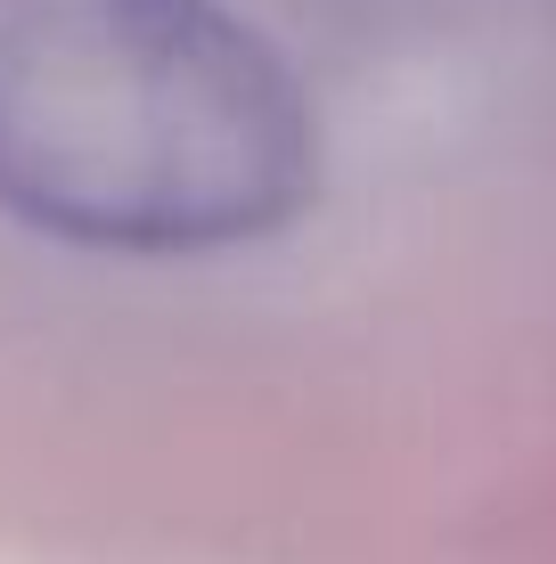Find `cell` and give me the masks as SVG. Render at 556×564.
Instances as JSON below:
<instances>
[{"label": "cell", "instance_id": "obj_1", "mask_svg": "<svg viewBox=\"0 0 556 564\" xmlns=\"http://www.w3.org/2000/svg\"><path fill=\"white\" fill-rule=\"evenodd\" d=\"M319 188L286 57L229 0H0V213L90 254H229Z\"/></svg>", "mask_w": 556, "mask_h": 564}]
</instances>
